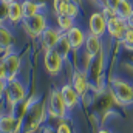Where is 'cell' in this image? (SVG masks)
<instances>
[{
	"label": "cell",
	"instance_id": "cell-1",
	"mask_svg": "<svg viewBox=\"0 0 133 133\" xmlns=\"http://www.w3.org/2000/svg\"><path fill=\"white\" fill-rule=\"evenodd\" d=\"M46 105L45 104H39L36 102L31 105L23 118V129L22 133H36L39 130V127L43 124V121L46 119Z\"/></svg>",
	"mask_w": 133,
	"mask_h": 133
},
{
	"label": "cell",
	"instance_id": "cell-2",
	"mask_svg": "<svg viewBox=\"0 0 133 133\" xmlns=\"http://www.w3.org/2000/svg\"><path fill=\"white\" fill-rule=\"evenodd\" d=\"M46 111L51 119H65L66 113H68V107L64 101L61 90H53L50 93V98L46 102Z\"/></svg>",
	"mask_w": 133,
	"mask_h": 133
},
{
	"label": "cell",
	"instance_id": "cell-3",
	"mask_svg": "<svg viewBox=\"0 0 133 133\" xmlns=\"http://www.w3.org/2000/svg\"><path fill=\"white\" fill-rule=\"evenodd\" d=\"M110 85H111V95L119 104L124 105L133 104V87L129 82H125L121 77H111Z\"/></svg>",
	"mask_w": 133,
	"mask_h": 133
},
{
	"label": "cell",
	"instance_id": "cell-4",
	"mask_svg": "<svg viewBox=\"0 0 133 133\" xmlns=\"http://www.w3.org/2000/svg\"><path fill=\"white\" fill-rule=\"evenodd\" d=\"M5 98H6V102L11 107L23 102L26 99V88H25V85L17 77L14 81H8L6 82V90H5Z\"/></svg>",
	"mask_w": 133,
	"mask_h": 133
},
{
	"label": "cell",
	"instance_id": "cell-5",
	"mask_svg": "<svg viewBox=\"0 0 133 133\" xmlns=\"http://www.w3.org/2000/svg\"><path fill=\"white\" fill-rule=\"evenodd\" d=\"M22 26L28 33V36L40 37L43 34V31L48 28V22H46V17L39 12V14L31 16V17H25L23 22H22Z\"/></svg>",
	"mask_w": 133,
	"mask_h": 133
},
{
	"label": "cell",
	"instance_id": "cell-6",
	"mask_svg": "<svg viewBox=\"0 0 133 133\" xmlns=\"http://www.w3.org/2000/svg\"><path fill=\"white\" fill-rule=\"evenodd\" d=\"M71 85L73 88L77 91V95L81 96V99H84L90 90V79H88V73L85 70H79L76 68L71 74Z\"/></svg>",
	"mask_w": 133,
	"mask_h": 133
},
{
	"label": "cell",
	"instance_id": "cell-7",
	"mask_svg": "<svg viewBox=\"0 0 133 133\" xmlns=\"http://www.w3.org/2000/svg\"><path fill=\"white\" fill-rule=\"evenodd\" d=\"M43 65L45 70L51 74V76H56L62 71V66H64V59L61 57V54L53 48V50H46L45 54H43Z\"/></svg>",
	"mask_w": 133,
	"mask_h": 133
},
{
	"label": "cell",
	"instance_id": "cell-8",
	"mask_svg": "<svg viewBox=\"0 0 133 133\" xmlns=\"http://www.w3.org/2000/svg\"><path fill=\"white\" fill-rule=\"evenodd\" d=\"M3 62L6 65V70H8V81H14L20 71V65H22V61H20V56L16 54L14 51L8 50L5 51V56H3ZM6 81V82H8Z\"/></svg>",
	"mask_w": 133,
	"mask_h": 133
},
{
	"label": "cell",
	"instance_id": "cell-9",
	"mask_svg": "<svg viewBox=\"0 0 133 133\" xmlns=\"http://www.w3.org/2000/svg\"><path fill=\"white\" fill-rule=\"evenodd\" d=\"M127 26H129L127 20L119 17V16H115V17L107 20V31H108L111 39H116V40H121L124 37Z\"/></svg>",
	"mask_w": 133,
	"mask_h": 133
},
{
	"label": "cell",
	"instance_id": "cell-10",
	"mask_svg": "<svg viewBox=\"0 0 133 133\" xmlns=\"http://www.w3.org/2000/svg\"><path fill=\"white\" fill-rule=\"evenodd\" d=\"M23 129V119L14 115H0V133H20Z\"/></svg>",
	"mask_w": 133,
	"mask_h": 133
},
{
	"label": "cell",
	"instance_id": "cell-11",
	"mask_svg": "<svg viewBox=\"0 0 133 133\" xmlns=\"http://www.w3.org/2000/svg\"><path fill=\"white\" fill-rule=\"evenodd\" d=\"M88 30H90V34H95V36H99V37H102L107 33V19L102 14V11L101 12H93L90 16Z\"/></svg>",
	"mask_w": 133,
	"mask_h": 133
},
{
	"label": "cell",
	"instance_id": "cell-12",
	"mask_svg": "<svg viewBox=\"0 0 133 133\" xmlns=\"http://www.w3.org/2000/svg\"><path fill=\"white\" fill-rule=\"evenodd\" d=\"M65 34H66V37H68V40H70V45H71V48H73L74 53H77L85 45V39L87 37H85V33L79 26H73Z\"/></svg>",
	"mask_w": 133,
	"mask_h": 133
},
{
	"label": "cell",
	"instance_id": "cell-13",
	"mask_svg": "<svg viewBox=\"0 0 133 133\" xmlns=\"http://www.w3.org/2000/svg\"><path fill=\"white\" fill-rule=\"evenodd\" d=\"M61 36H62V31H61L59 28H50V26H48V28L43 31V34L40 36L42 45H43L45 51H46V50H53V48L57 45Z\"/></svg>",
	"mask_w": 133,
	"mask_h": 133
},
{
	"label": "cell",
	"instance_id": "cell-14",
	"mask_svg": "<svg viewBox=\"0 0 133 133\" xmlns=\"http://www.w3.org/2000/svg\"><path fill=\"white\" fill-rule=\"evenodd\" d=\"M61 93H62V96H64V101H65L68 110H73V108H76V107L79 105V102H81V96L77 95V91L73 88L71 84H65V85H62V87H61Z\"/></svg>",
	"mask_w": 133,
	"mask_h": 133
},
{
	"label": "cell",
	"instance_id": "cell-15",
	"mask_svg": "<svg viewBox=\"0 0 133 133\" xmlns=\"http://www.w3.org/2000/svg\"><path fill=\"white\" fill-rule=\"evenodd\" d=\"M104 68H105V57H104L102 53H99L98 56L93 57L91 65L88 66V70H87V73H88V79H90V85H91V82H93L96 77L102 76Z\"/></svg>",
	"mask_w": 133,
	"mask_h": 133
},
{
	"label": "cell",
	"instance_id": "cell-16",
	"mask_svg": "<svg viewBox=\"0 0 133 133\" xmlns=\"http://www.w3.org/2000/svg\"><path fill=\"white\" fill-rule=\"evenodd\" d=\"M25 19L23 16V8H22V3L20 2H14V3H9V8H8V20L11 25H19L22 23Z\"/></svg>",
	"mask_w": 133,
	"mask_h": 133
},
{
	"label": "cell",
	"instance_id": "cell-17",
	"mask_svg": "<svg viewBox=\"0 0 133 133\" xmlns=\"http://www.w3.org/2000/svg\"><path fill=\"white\" fill-rule=\"evenodd\" d=\"M85 51L88 54H91L93 57L98 56L101 51H102V42H101L99 36H95V34H88L87 39H85V45H84Z\"/></svg>",
	"mask_w": 133,
	"mask_h": 133
},
{
	"label": "cell",
	"instance_id": "cell-18",
	"mask_svg": "<svg viewBox=\"0 0 133 133\" xmlns=\"http://www.w3.org/2000/svg\"><path fill=\"white\" fill-rule=\"evenodd\" d=\"M54 50L61 54V57H62L64 61L68 59V56H70V53L73 51V48H71V45H70V40H68V37H66L65 33H62L59 42H57V45L54 46Z\"/></svg>",
	"mask_w": 133,
	"mask_h": 133
},
{
	"label": "cell",
	"instance_id": "cell-19",
	"mask_svg": "<svg viewBox=\"0 0 133 133\" xmlns=\"http://www.w3.org/2000/svg\"><path fill=\"white\" fill-rule=\"evenodd\" d=\"M11 45H12V34L5 25H0V50L8 51L11 50Z\"/></svg>",
	"mask_w": 133,
	"mask_h": 133
},
{
	"label": "cell",
	"instance_id": "cell-20",
	"mask_svg": "<svg viewBox=\"0 0 133 133\" xmlns=\"http://www.w3.org/2000/svg\"><path fill=\"white\" fill-rule=\"evenodd\" d=\"M22 8H23V16L25 17H31V16H36L40 12V6L37 2H33V0H23L22 2Z\"/></svg>",
	"mask_w": 133,
	"mask_h": 133
},
{
	"label": "cell",
	"instance_id": "cell-21",
	"mask_svg": "<svg viewBox=\"0 0 133 133\" xmlns=\"http://www.w3.org/2000/svg\"><path fill=\"white\" fill-rule=\"evenodd\" d=\"M57 28L62 31V33H66L68 30H71L74 26V19H71L70 16L66 14H62V16H57Z\"/></svg>",
	"mask_w": 133,
	"mask_h": 133
},
{
	"label": "cell",
	"instance_id": "cell-22",
	"mask_svg": "<svg viewBox=\"0 0 133 133\" xmlns=\"http://www.w3.org/2000/svg\"><path fill=\"white\" fill-rule=\"evenodd\" d=\"M118 16L119 17H122V19H129L130 17V14L133 12V5L130 0H121V3H119V6H118Z\"/></svg>",
	"mask_w": 133,
	"mask_h": 133
},
{
	"label": "cell",
	"instance_id": "cell-23",
	"mask_svg": "<svg viewBox=\"0 0 133 133\" xmlns=\"http://www.w3.org/2000/svg\"><path fill=\"white\" fill-rule=\"evenodd\" d=\"M71 0H53V8H54V12L56 16H62L65 14L66 11V6Z\"/></svg>",
	"mask_w": 133,
	"mask_h": 133
},
{
	"label": "cell",
	"instance_id": "cell-24",
	"mask_svg": "<svg viewBox=\"0 0 133 133\" xmlns=\"http://www.w3.org/2000/svg\"><path fill=\"white\" fill-rule=\"evenodd\" d=\"M121 40H122V45H124V46H127V48H133V28L127 26L125 34H124V37H122Z\"/></svg>",
	"mask_w": 133,
	"mask_h": 133
},
{
	"label": "cell",
	"instance_id": "cell-25",
	"mask_svg": "<svg viewBox=\"0 0 133 133\" xmlns=\"http://www.w3.org/2000/svg\"><path fill=\"white\" fill-rule=\"evenodd\" d=\"M66 16H70L71 19H76L79 16V5L74 3V2H70L68 6H66V11H65Z\"/></svg>",
	"mask_w": 133,
	"mask_h": 133
},
{
	"label": "cell",
	"instance_id": "cell-26",
	"mask_svg": "<svg viewBox=\"0 0 133 133\" xmlns=\"http://www.w3.org/2000/svg\"><path fill=\"white\" fill-rule=\"evenodd\" d=\"M56 133H73V129L70 127L68 122L62 121V122H59V125H57V129H56Z\"/></svg>",
	"mask_w": 133,
	"mask_h": 133
},
{
	"label": "cell",
	"instance_id": "cell-27",
	"mask_svg": "<svg viewBox=\"0 0 133 133\" xmlns=\"http://www.w3.org/2000/svg\"><path fill=\"white\" fill-rule=\"evenodd\" d=\"M102 14L105 16V19L108 20V19H111V17H115V16H118V11L116 9H113V8H108L107 5L104 6V9H102Z\"/></svg>",
	"mask_w": 133,
	"mask_h": 133
},
{
	"label": "cell",
	"instance_id": "cell-28",
	"mask_svg": "<svg viewBox=\"0 0 133 133\" xmlns=\"http://www.w3.org/2000/svg\"><path fill=\"white\" fill-rule=\"evenodd\" d=\"M0 81H8V70H6L3 59L0 61Z\"/></svg>",
	"mask_w": 133,
	"mask_h": 133
},
{
	"label": "cell",
	"instance_id": "cell-29",
	"mask_svg": "<svg viewBox=\"0 0 133 133\" xmlns=\"http://www.w3.org/2000/svg\"><path fill=\"white\" fill-rule=\"evenodd\" d=\"M119 3H121V0H105V5L108 8H113V9H118Z\"/></svg>",
	"mask_w": 133,
	"mask_h": 133
},
{
	"label": "cell",
	"instance_id": "cell-30",
	"mask_svg": "<svg viewBox=\"0 0 133 133\" xmlns=\"http://www.w3.org/2000/svg\"><path fill=\"white\" fill-rule=\"evenodd\" d=\"M5 90H6V81H0V99L5 96Z\"/></svg>",
	"mask_w": 133,
	"mask_h": 133
},
{
	"label": "cell",
	"instance_id": "cell-31",
	"mask_svg": "<svg viewBox=\"0 0 133 133\" xmlns=\"http://www.w3.org/2000/svg\"><path fill=\"white\" fill-rule=\"evenodd\" d=\"M42 133H56V130H54V129H51L50 125H45V127L42 129Z\"/></svg>",
	"mask_w": 133,
	"mask_h": 133
},
{
	"label": "cell",
	"instance_id": "cell-32",
	"mask_svg": "<svg viewBox=\"0 0 133 133\" xmlns=\"http://www.w3.org/2000/svg\"><path fill=\"white\" fill-rule=\"evenodd\" d=\"M127 25H129L130 28H133V12H132V14H130V17L127 19Z\"/></svg>",
	"mask_w": 133,
	"mask_h": 133
},
{
	"label": "cell",
	"instance_id": "cell-33",
	"mask_svg": "<svg viewBox=\"0 0 133 133\" xmlns=\"http://www.w3.org/2000/svg\"><path fill=\"white\" fill-rule=\"evenodd\" d=\"M98 133H111V132H110V130H107V129H101Z\"/></svg>",
	"mask_w": 133,
	"mask_h": 133
},
{
	"label": "cell",
	"instance_id": "cell-34",
	"mask_svg": "<svg viewBox=\"0 0 133 133\" xmlns=\"http://www.w3.org/2000/svg\"><path fill=\"white\" fill-rule=\"evenodd\" d=\"M71 2H74V3H77V5H81V3H82V0H71Z\"/></svg>",
	"mask_w": 133,
	"mask_h": 133
},
{
	"label": "cell",
	"instance_id": "cell-35",
	"mask_svg": "<svg viewBox=\"0 0 133 133\" xmlns=\"http://www.w3.org/2000/svg\"><path fill=\"white\" fill-rule=\"evenodd\" d=\"M8 3H14V2H19V0H6Z\"/></svg>",
	"mask_w": 133,
	"mask_h": 133
},
{
	"label": "cell",
	"instance_id": "cell-36",
	"mask_svg": "<svg viewBox=\"0 0 133 133\" xmlns=\"http://www.w3.org/2000/svg\"><path fill=\"white\" fill-rule=\"evenodd\" d=\"M96 2H99V3H101V2H102V3H105V0H96Z\"/></svg>",
	"mask_w": 133,
	"mask_h": 133
}]
</instances>
